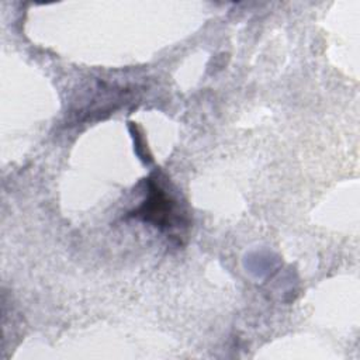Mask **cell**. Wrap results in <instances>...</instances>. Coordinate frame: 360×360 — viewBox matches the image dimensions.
Masks as SVG:
<instances>
[{"label":"cell","instance_id":"1","mask_svg":"<svg viewBox=\"0 0 360 360\" xmlns=\"http://www.w3.org/2000/svg\"><path fill=\"white\" fill-rule=\"evenodd\" d=\"M132 215L152 222L160 229H170L177 226L179 221L181 222L176 202L172 201V198L153 183H150L149 187V197L138 210L132 212Z\"/></svg>","mask_w":360,"mask_h":360}]
</instances>
